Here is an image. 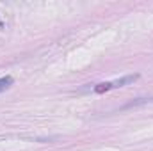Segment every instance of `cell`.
Returning a JSON list of instances; mask_svg holds the SVG:
<instances>
[{"mask_svg": "<svg viewBox=\"0 0 153 151\" xmlns=\"http://www.w3.org/2000/svg\"><path fill=\"white\" fill-rule=\"evenodd\" d=\"M135 80H139V75H137V73H135V75L121 76V78L112 80V82H103V84H98V85L94 87V93L102 94V93H107V91H111V89H119V87H125V85L134 84Z\"/></svg>", "mask_w": 153, "mask_h": 151, "instance_id": "obj_1", "label": "cell"}, {"mask_svg": "<svg viewBox=\"0 0 153 151\" xmlns=\"http://www.w3.org/2000/svg\"><path fill=\"white\" fill-rule=\"evenodd\" d=\"M13 85V78L11 76H4V78H0V93H4L5 89H9Z\"/></svg>", "mask_w": 153, "mask_h": 151, "instance_id": "obj_2", "label": "cell"}]
</instances>
